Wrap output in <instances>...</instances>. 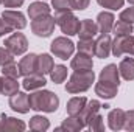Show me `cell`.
Listing matches in <instances>:
<instances>
[{"label":"cell","instance_id":"6da1fadb","mask_svg":"<svg viewBox=\"0 0 134 132\" xmlns=\"http://www.w3.org/2000/svg\"><path fill=\"white\" fill-rule=\"evenodd\" d=\"M30 101V109L34 112H45V113H53L59 107V98L56 93L52 90H33L28 95Z\"/></svg>","mask_w":134,"mask_h":132},{"label":"cell","instance_id":"7a4b0ae2","mask_svg":"<svg viewBox=\"0 0 134 132\" xmlns=\"http://www.w3.org/2000/svg\"><path fill=\"white\" fill-rule=\"evenodd\" d=\"M95 82V73L94 70H87V71H73L66 82V92L70 95H76V93H84L87 92L92 84Z\"/></svg>","mask_w":134,"mask_h":132},{"label":"cell","instance_id":"3957f363","mask_svg":"<svg viewBox=\"0 0 134 132\" xmlns=\"http://www.w3.org/2000/svg\"><path fill=\"white\" fill-rule=\"evenodd\" d=\"M55 22L59 27V30L64 36H75L78 34L81 20L72 13V11H55Z\"/></svg>","mask_w":134,"mask_h":132},{"label":"cell","instance_id":"277c9868","mask_svg":"<svg viewBox=\"0 0 134 132\" xmlns=\"http://www.w3.org/2000/svg\"><path fill=\"white\" fill-rule=\"evenodd\" d=\"M75 48H76L75 44H73L67 36L55 37V39L52 40V44H50V51H52L56 58H59V59H63V61H67L69 58L73 56Z\"/></svg>","mask_w":134,"mask_h":132},{"label":"cell","instance_id":"5b68a950","mask_svg":"<svg viewBox=\"0 0 134 132\" xmlns=\"http://www.w3.org/2000/svg\"><path fill=\"white\" fill-rule=\"evenodd\" d=\"M3 45H5L14 56H20V55H25L27 50H28V39L25 37L24 33H19V30H17L16 33L13 31V33L5 39Z\"/></svg>","mask_w":134,"mask_h":132},{"label":"cell","instance_id":"8992f818","mask_svg":"<svg viewBox=\"0 0 134 132\" xmlns=\"http://www.w3.org/2000/svg\"><path fill=\"white\" fill-rule=\"evenodd\" d=\"M55 17L53 16H42L31 20V31H33L37 37H50L52 33L55 31Z\"/></svg>","mask_w":134,"mask_h":132},{"label":"cell","instance_id":"52a82bcc","mask_svg":"<svg viewBox=\"0 0 134 132\" xmlns=\"http://www.w3.org/2000/svg\"><path fill=\"white\" fill-rule=\"evenodd\" d=\"M2 19L14 30H24L27 27V19H25V14L20 13L19 9H5L2 13Z\"/></svg>","mask_w":134,"mask_h":132},{"label":"cell","instance_id":"ba28073f","mask_svg":"<svg viewBox=\"0 0 134 132\" xmlns=\"http://www.w3.org/2000/svg\"><path fill=\"white\" fill-rule=\"evenodd\" d=\"M9 107L17 112V113H28L30 112V101H28V93L25 92H17L14 95L9 97V101H8Z\"/></svg>","mask_w":134,"mask_h":132},{"label":"cell","instance_id":"9c48e42d","mask_svg":"<svg viewBox=\"0 0 134 132\" xmlns=\"http://www.w3.org/2000/svg\"><path fill=\"white\" fill-rule=\"evenodd\" d=\"M95 23L98 27V33L100 34H109L112 31L114 23H115V16L112 14V11H101L97 16Z\"/></svg>","mask_w":134,"mask_h":132},{"label":"cell","instance_id":"30bf717a","mask_svg":"<svg viewBox=\"0 0 134 132\" xmlns=\"http://www.w3.org/2000/svg\"><path fill=\"white\" fill-rule=\"evenodd\" d=\"M70 67H72L73 71H87V70H92V68H94L92 56L78 51V53L72 58V61H70Z\"/></svg>","mask_w":134,"mask_h":132},{"label":"cell","instance_id":"8fae6325","mask_svg":"<svg viewBox=\"0 0 134 132\" xmlns=\"http://www.w3.org/2000/svg\"><path fill=\"white\" fill-rule=\"evenodd\" d=\"M111 45H112V39L109 34H100L95 39V53L94 56L100 58V59H106L111 55Z\"/></svg>","mask_w":134,"mask_h":132},{"label":"cell","instance_id":"7c38bea8","mask_svg":"<svg viewBox=\"0 0 134 132\" xmlns=\"http://www.w3.org/2000/svg\"><path fill=\"white\" fill-rule=\"evenodd\" d=\"M47 84V79L44 75H39V73H31L28 76H24V81H22V87L27 90V92H33V90H39V89H44Z\"/></svg>","mask_w":134,"mask_h":132},{"label":"cell","instance_id":"4fadbf2b","mask_svg":"<svg viewBox=\"0 0 134 132\" xmlns=\"http://www.w3.org/2000/svg\"><path fill=\"white\" fill-rule=\"evenodd\" d=\"M86 129V123L81 120L80 115H69L63 121L61 126H58L55 131H66V132H78Z\"/></svg>","mask_w":134,"mask_h":132},{"label":"cell","instance_id":"5bb4252c","mask_svg":"<svg viewBox=\"0 0 134 132\" xmlns=\"http://www.w3.org/2000/svg\"><path fill=\"white\" fill-rule=\"evenodd\" d=\"M98 81L103 82H109L114 86H120V73H119V67L115 64H108L104 68H101Z\"/></svg>","mask_w":134,"mask_h":132},{"label":"cell","instance_id":"9a60e30c","mask_svg":"<svg viewBox=\"0 0 134 132\" xmlns=\"http://www.w3.org/2000/svg\"><path fill=\"white\" fill-rule=\"evenodd\" d=\"M94 90H95V95H97V97H100V98H103V99H112V98H115V97H117L119 86H114V84H109V82L98 81V82H95Z\"/></svg>","mask_w":134,"mask_h":132},{"label":"cell","instance_id":"2e32d148","mask_svg":"<svg viewBox=\"0 0 134 132\" xmlns=\"http://www.w3.org/2000/svg\"><path fill=\"white\" fill-rule=\"evenodd\" d=\"M36 65H37V55L36 53H28L25 55L20 62H19V68H20V76H28L36 71Z\"/></svg>","mask_w":134,"mask_h":132},{"label":"cell","instance_id":"e0dca14e","mask_svg":"<svg viewBox=\"0 0 134 132\" xmlns=\"http://www.w3.org/2000/svg\"><path fill=\"white\" fill-rule=\"evenodd\" d=\"M98 34V27L94 20L91 19H83L80 23V30H78V37L80 39H94Z\"/></svg>","mask_w":134,"mask_h":132},{"label":"cell","instance_id":"ac0fdd59","mask_svg":"<svg viewBox=\"0 0 134 132\" xmlns=\"http://www.w3.org/2000/svg\"><path fill=\"white\" fill-rule=\"evenodd\" d=\"M125 123V110L123 109H112L108 115V126L111 131H120L123 129Z\"/></svg>","mask_w":134,"mask_h":132},{"label":"cell","instance_id":"d6986e66","mask_svg":"<svg viewBox=\"0 0 134 132\" xmlns=\"http://www.w3.org/2000/svg\"><path fill=\"white\" fill-rule=\"evenodd\" d=\"M50 11H52V8L45 3V2H33V3H30V6H28V9H27V13H28V17L34 20V19H37V17H42V16H48L50 14Z\"/></svg>","mask_w":134,"mask_h":132},{"label":"cell","instance_id":"ffe728a7","mask_svg":"<svg viewBox=\"0 0 134 132\" xmlns=\"http://www.w3.org/2000/svg\"><path fill=\"white\" fill-rule=\"evenodd\" d=\"M55 65V61L53 58L48 55V53H42V55H37V65H36V73L39 75H50L52 68Z\"/></svg>","mask_w":134,"mask_h":132},{"label":"cell","instance_id":"44dd1931","mask_svg":"<svg viewBox=\"0 0 134 132\" xmlns=\"http://www.w3.org/2000/svg\"><path fill=\"white\" fill-rule=\"evenodd\" d=\"M0 126H2V131H25L27 129V124L22 120L14 118V117H6V115H2Z\"/></svg>","mask_w":134,"mask_h":132},{"label":"cell","instance_id":"7402d4cb","mask_svg":"<svg viewBox=\"0 0 134 132\" xmlns=\"http://www.w3.org/2000/svg\"><path fill=\"white\" fill-rule=\"evenodd\" d=\"M101 107H103V104H101L98 99H87V103H86V106H84L83 112L80 113L81 120H83V121H84V123L87 124L89 118H91V117H94L95 113H98Z\"/></svg>","mask_w":134,"mask_h":132},{"label":"cell","instance_id":"603a6c76","mask_svg":"<svg viewBox=\"0 0 134 132\" xmlns=\"http://www.w3.org/2000/svg\"><path fill=\"white\" fill-rule=\"evenodd\" d=\"M119 73L125 81H134V58H123L119 64Z\"/></svg>","mask_w":134,"mask_h":132},{"label":"cell","instance_id":"cb8c5ba5","mask_svg":"<svg viewBox=\"0 0 134 132\" xmlns=\"http://www.w3.org/2000/svg\"><path fill=\"white\" fill-rule=\"evenodd\" d=\"M87 103V98L86 97H73L67 101V106H66V110H67V115H80L84 109Z\"/></svg>","mask_w":134,"mask_h":132},{"label":"cell","instance_id":"d4e9b609","mask_svg":"<svg viewBox=\"0 0 134 132\" xmlns=\"http://www.w3.org/2000/svg\"><path fill=\"white\" fill-rule=\"evenodd\" d=\"M20 82L16 78H8V76H2V95L5 97H11L14 93L19 92Z\"/></svg>","mask_w":134,"mask_h":132},{"label":"cell","instance_id":"484cf974","mask_svg":"<svg viewBox=\"0 0 134 132\" xmlns=\"http://www.w3.org/2000/svg\"><path fill=\"white\" fill-rule=\"evenodd\" d=\"M30 129L34 132H45L50 129V120L44 115H33L30 118Z\"/></svg>","mask_w":134,"mask_h":132},{"label":"cell","instance_id":"4316f807","mask_svg":"<svg viewBox=\"0 0 134 132\" xmlns=\"http://www.w3.org/2000/svg\"><path fill=\"white\" fill-rule=\"evenodd\" d=\"M50 79L55 84H61L67 79V67L63 64H55L50 71Z\"/></svg>","mask_w":134,"mask_h":132},{"label":"cell","instance_id":"83f0119b","mask_svg":"<svg viewBox=\"0 0 134 132\" xmlns=\"http://www.w3.org/2000/svg\"><path fill=\"white\" fill-rule=\"evenodd\" d=\"M75 47L80 53H84L89 56H94V53H95V40L94 39H80Z\"/></svg>","mask_w":134,"mask_h":132},{"label":"cell","instance_id":"f1b7e54d","mask_svg":"<svg viewBox=\"0 0 134 132\" xmlns=\"http://www.w3.org/2000/svg\"><path fill=\"white\" fill-rule=\"evenodd\" d=\"M112 31L115 36H130L133 34L134 28H133V23H128V22H123V20H117L112 27Z\"/></svg>","mask_w":134,"mask_h":132},{"label":"cell","instance_id":"f546056e","mask_svg":"<svg viewBox=\"0 0 134 132\" xmlns=\"http://www.w3.org/2000/svg\"><path fill=\"white\" fill-rule=\"evenodd\" d=\"M86 128L92 132H103L104 131V118L101 117L100 113H95L94 117L89 118Z\"/></svg>","mask_w":134,"mask_h":132},{"label":"cell","instance_id":"4dcf8cb0","mask_svg":"<svg viewBox=\"0 0 134 132\" xmlns=\"http://www.w3.org/2000/svg\"><path fill=\"white\" fill-rule=\"evenodd\" d=\"M2 76H8V78H16V79H19V76H20V68L19 65L13 61V62H8V64H5V65L2 67Z\"/></svg>","mask_w":134,"mask_h":132},{"label":"cell","instance_id":"1f68e13d","mask_svg":"<svg viewBox=\"0 0 134 132\" xmlns=\"http://www.w3.org/2000/svg\"><path fill=\"white\" fill-rule=\"evenodd\" d=\"M126 36H115V39L112 40V45H111V53L115 56V58H122L125 55V50H123V40H125Z\"/></svg>","mask_w":134,"mask_h":132},{"label":"cell","instance_id":"d6a6232c","mask_svg":"<svg viewBox=\"0 0 134 132\" xmlns=\"http://www.w3.org/2000/svg\"><path fill=\"white\" fill-rule=\"evenodd\" d=\"M97 3L101 8H106L109 11H117V9L123 8L125 0H97Z\"/></svg>","mask_w":134,"mask_h":132},{"label":"cell","instance_id":"836d02e7","mask_svg":"<svg viewBox=\"0 0 134 132\" xmlns=\"http://www.w3.org/2000/svg\"><path fill=\"white\" fill-rule=\"evenodd\" d=\"M123 129L128 132L134 131V109L131 110H125V123H123Z\"/></svg>","mask_w":134,"mask_h":132},{"label":"cell","instance_id":"e575fe53","mask_svg":"<svg viewBox=\"0 0 134 132\" xmlns=\"http://www.w3.org/2000/svg\"><path fill=\"white\" fill-rule=\"evenodd\" d=\"M52 6L55 11H73L70 0H52Z\"/></svg>","mask_w":134,"mask_h":132},{"label":"cell","instance_id":"d590c367","mask_svg":"<svg viewBox=\"0 0 134 132\" xmlns=\"http://www.w3.org/2000/svg\"><path fill=\"white\" fill-rule=\"evenodd\" d=\"M14 61V55L6 48V47H0V67H3L8 62Z\"/></svg>","mask_w":134,"mask_h":132},{"label":"cell","instance_id":"8d00e7d4","mask_svg":"<svg viewBox=\"0 0 134 132\" xmlns=\"http://www.w3.org/2000/svg\"><path fill=\"white\" fill-rule=\"evenodd\" d=\"M119 19H120V20H123V22H128V23H133V25H134V6L123 9V11L120 13Z\"/></svg>","mask_w":134,"mask_h":132},{"label":"cell","instance_id":"74e56055","mask_svg":"<svg viewBox=\"0 0 134 132\" xmlns=\"http://www.w3.org/2000/svg\"><path fill=\"white\" fill-rule=\"evenodd\" d=\"M123 50L130 56H134V36L133 34H130V36L125 37V40H123Z\"/></svg>","mask_w":134,"mask_h":132},{"label":"cell","instance_id":"f35d334b","mask_svg":"<svg viewBox=\"0 0 134 132\" xmlns=\"http://www.w3.org/2000/svg\"><path fill=\"white\" fill-rule=\"evenodd\" d=\"M89 3H91V0H70L72 9H75V11H84L89 6Z\"/></svg>","mask_w":134,"mask_h":132},{"label":"cell","instance_id":"ab89813d","mask_svg":"<svg viewBox=\"0 0 134 132\" xmlns=\"http://www.w3.org/2000/svg\"><path fill=\"white\" fill-rule=\"evenodd\" d=\"M25 0H3V6L8 8V9H13V8H20L24 5Z\"/></svg>","mask_w":134,"mask_h":132},{"label":"cell","instance_id":"60d3db41","mask_svg":"<svg viewBox=\"0 0 134 132\" xmlns=\"http://www.w3.org/2000/svg\"><path fill=\"white\" fill-rule=\"evenodd\" d=\"M14 30L0 17V37H3V36H6V34H9V33H13Z\"/></svg>","mask_w":134,"mask_h":132},{"label":"cell","instance_id":"b9f144b4","mask_svg":"<svg viewBox=\"0 0 134 132\" xmlns=\"http://www.w3.org/2000/svg\"><path fill=\"white\" fill-rule=\"evenodd\" d=\"M0 95H2V76H0Z\"/></svg>","mask_w":134,"mask_h":132},{"label":"cell","instance_id":"7bdbcfd3","mask_svg":"<svg viewBox=\"0 0 134 132\" xmlns=\"http://www.w3.org/2000/svg\"><path fill=\"white\" fill-rule=\"evenodd\" d=\"M126 2H130V3H131V5L134 6V0H126Z\"/></svg>","mask_w":134,"mask_h":132},{"label":"cell","instance_id":"ee69618b","mask_svg":"<svg viewBox=\"0 0 134 132\" xmlns=\"http://www.w3.org/2000/svg\"><path fill=\"white\" fill-rule=\"evenodd\" d=\"M0 5H3V0H0Z\"/></svg>","mask_w":134,"mask_h":132},{"label":"cell","instance_id":"f6af8a7d","mask_svg":"<svg viewBox=\"0 0 134 132\" xmlns=\"http://www.w3.org/2000/svg\"><path fill=\"white\" fill-rule=\"evenodd\" d=\"M0 131H2V126H0Z\"/></svg>","mask_w":134,"mask_h":132}]
</instances>
